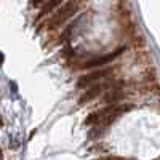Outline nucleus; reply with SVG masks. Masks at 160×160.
Segmentation results:
<instances>
[{"label": "nucleus", "mask_w": 160, "mask_h": 160, "mask_svg": "<svg viewBox=\"0 0 160 160\" xmlns=\"http://www.w3.org/2000/svg\"><path fill=\"white\" fill-rule=\"evenodd\" d=\"M3 64V55H2V51H0V66Z\"/></svg>", "instance_id": "obj_7"}, {"label": "nucleus", "mask_w": 160, "mask_h": 160, "mask_svg": "<svg viewBox=\"0 0 160 160\" xmlns=\"http://www.w3.org/2000/svg\"><path fill=\"white\" fill-rule=\"evenodd\" d=\"M123 51V48H118V50H115L114 53H111V55H104V56H101V58H95V59H91V61H88V62H85L83 64V68H96V66H104V64H109L111 61H114L120 53Z\"/></svg>", "instance_id": "obj_2"}, {"label": "nucleus", "mask_w": 160, "mask_h": 160, "mask_svg": "<svg viewBox=\"0 0 160 160\" xmlns=\"http://www.w3.org/2000/svg\"><path fill=\"white\" fill-rule=\"evenodd\" d=\"M101 91H102V87H101V85H95V87H91L90 90H87V91L83 93V96L78 99V102H80V104H85V102H88V101H91V99H95Z\"/></svg>", "instance_id": "obj_4"}, {"label": "nucleus", "mask_w": 160, "mask_h": 160, "mask_svg": "<svg viewBox=\"0 0 160 160\" xmlns=\"http://www.w3.org/2000/svg\"><path fill=\"white\" fill-rule=\"evenodd\" d=\"M106 75H109V71H95V72H91L88 75H83L82 78L77 82V87L78 88H82V87H88L90 83H95L96 80L106 77Z\"/></svg>", "instance_id": "obj_3"}, {"label": "nucleus", "mask_w": 160, "mask_h": 160, "mask_svg": "<svg viewBox=\"0 0 160 160\" xmlns=\"http://www.w3.org/2000/svg\"><path fill=\"white\" fill-rule=\"evenodd\" d=\"M96 160H122L120 157H115V155H106V157H99Z\"/></svg>", "instance_id": "obj_6"}, {"label": "nucleus", "mask_w": 160, "mask_h": 160, "mask_svg": "<svg viewBox=\"0 0 160 160\" xmlns=\"http://www.w3.org/2000/svg\"><path fill=\"white\" fill-rule=\"evenodd\" d=\"M59 2H61V0H45V5H43V8H42V15H47V13H50Z\"/></svg>", "instance_id": "obj_5"}, {"label": "nucleus", "mask_w": 160, "mask_h": 160, "mask_svg": "<svg viewBox=\"0 0 160 160\" xmlns=\"http://www.w3.org/2000/svg\"><path fill=\"white\" fill-rule=\"evenodd\" d=\"M77 8H78V2L77 0H69L68 3H64L59 10H58V13L55 16H53L51 19H50V22H48V26H51V28H55V26H59V24H62L64 21H68L74 13L77 11Z\"/></svg>", "instance_id": "obj_1"}, {"label": "nucleus", "mask_w": 160, "mask_h": 160, "mask_svg": "<svg viewBox=\"0 0 160 160\" xmlns=\"http://www.w3.org/2000/svg\"><path fill=\"white\" fill-rule=\"evenodd\" d=\"M0 160H3V155H2V151H0Z\"/></svg>", "instance_id": "obj_8"}]
</instances>
